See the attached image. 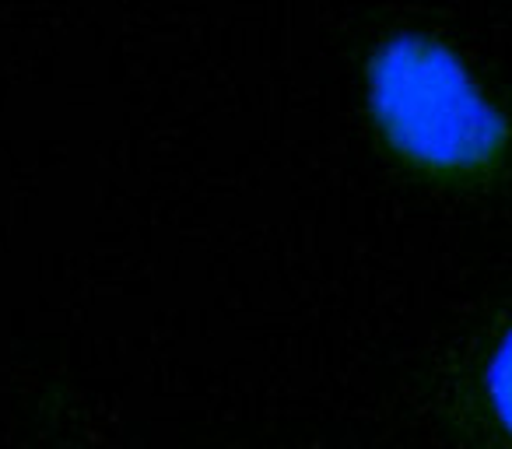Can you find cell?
Wrapping results in <instances>:
<instances>
[{"mask_svg":"<svg viewBox=\"0 0 512 449\" xmlns=\"http://www.w3.org/2000/svg\"><path fill=\"white\" fill-rule=\"evenodd\" d=\"M372 109L397 151L428 169H477L505 144V123L463 64L425 36H397L372 57Z\"/></svg>","mask_w":512,"mask_h":449,"instance_id":"6da1fadb","label":"cell"},{"mask_svg":"<svg viewBox=\"0 0 512 449\" xmlns=\"http://www.w3.org/2000/svg\"><path fill=\"white\" fill-rule=\"evenodd\" d=\"M488 393L495 404L502 425L512 432V330L505 334V341L498 344L495 358L488 365Z\"/></svg>","mask_w":512,"mask_h":449,"instance_id":"7a4b0ae2","label":"cell"}]
</instances>
